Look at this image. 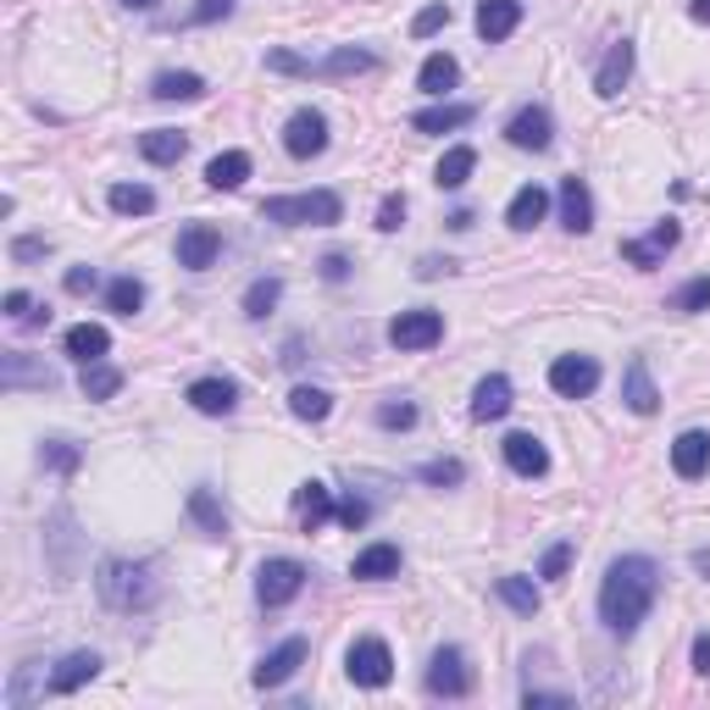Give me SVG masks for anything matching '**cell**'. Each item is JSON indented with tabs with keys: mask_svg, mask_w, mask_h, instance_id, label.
Wrapping results in <instances>:
<instances>
[{
	"mask_svg": "<svg viewBox=\"0 0 710 710\" xmlns=\"http://www.w3.org/2000/svg\"><path fill=\"white\" fill-rule=\"evenodd\" d=\"M184 400H190L201 416H233V411H239V383H233V378H195Z\"/></svg>",
	"mask_w": 710,
	"mask_h": 710,
	"instance_id": "obj_19",
	"label": "cell"
},
{
	"mask_svg": "<svg viewBox=\"0 0 710 710\" xmlns=\"http://www.w3.org/2000/svg\"><path fill=\"white\" fill-rule=\"evenodd\" d=\"M266 222H284V228H333L344 222V201L333 190H306V195H273L261 206Z\"/></svg>",
	"mask_w": 710,
	"mask_h": 710,
	"instance_id": "obj_3",
	"label": "cell"
},
{
	"mask_svg": "<svg viewBox=\"0 0 710 710\" xmlns=\"http://www.w3.org/2000/svg\"><path fill=\"white\" fill-rule=\"evenodd\" d=\"M289 411H295L300 422H328V411H333V394H328V389H311V383H300V389L289 394Z\"/></svg>",
	"mask_w": 710,
	"mask_h": 710,
	"instance_id": "obj_39",
	"label": "cell"
},
{
	"mask_svg": "<svg viewBox=\"0 0 710 710\" xmlns=\"http://www.w3.org/2000/svg\"><path fill=\"white\" fill-rule=\"evenodd\" d=\"M400 222H405V195H383V206H378V228L394 233Z\"/></svg>",
	"mask_w": 710,
	"mask_h": 710,
	"instance_id": "obj_49",
	"label": "cell"
},
{
	"mask_svg": "<svg viewBox=\"0 0 710 710\" xmlns=\"http://www.w3.org/2000/svg\"><path fill=\"white\" fill-rule=\"evenodd\" d=\"M472 172H478V150L472 145H450V150H444V161H438V172H433V184L438 190H461Z\"/></svg>",
	"mask_w": 710,
	"mask_h": 710,
	"instance_id": "obj_30",
	"label": "cell"
},
{
	"mask_svg": "<svg viewBox=\"0 0 710 710\" xmlns=\"http://www.w3.org/2000/svg\"><path fill=\"white\" fill-rule=\"evenodd\" d=\"M350 577H362V583H383V577H400V545H367L362 556L350 561Z\"/></svg>",
	"mask_w": 710,
	"mask_h": 710,
	"instance_id": "obj_24",
	"label": "cell"
},
{
	"mask_svg": "<svg viewBox=\"0 0 710 710\" xmlns=\"http://www.w3.org/2000/svg\"><path fill=\"white\" fill-rule=\"evenodd\" d=\"M322 278H328V284H344V278H350V261H344V255H322Z\"/></svg>",
	"mask_w": 710,
	"mask_h": 710,
	"instance_id": "obj_54",
	"label": "cell"
},
{
	"mask_svg": "<svg viewBox=\"0 0 710 710\" xmlns=\"http://www.w3.org/2000/svg\"><path fill=\"white\" fill-rule=\"evenodd\" d=\"M522 705H572V694H532V688H527Z\"/></svg>",
	"mask_w": 710,
	"mask_h": 710,
	"instance_id": "obj_57",
	"label": "cell"
},
{
	"mask_svg": "<svg viewBox=\"0 0 710 710\" xmlns=\"http://www.w3.org/2000/svg\"><path fill=\"white\" fill-rule=\"evenodd\" d=\"M545 211H550V195H545L539 184H522V190L511 195V206H505V222H511L516 233H527V228L545 222Z\"/></svg>",
	"mask_w": 710,
	"mask_h": 710,
	"instance_id": "obj_25",
	"label": "cell"
},
{
	"mask_svg": "<svg viewBox=\"0 0 710 710\" xmlns=\"http://www.w3.org/2000/svg\"><path fill=\"white\" fill-rule=\"evenodd\" d=\"M184 150H190V134H178V128H150V134H139V156H145L150 167L184 161Z\"/></svg>",
	"mask_w": 710,
	"mask_h": 710,
	"instance_id": "obj_26",
	"label": "cell"
},
{
	"mask_svg": "<svg viewBox=\"0 0 710 710\" xmlns=\"http://www.w3.org/2000/svg\"><path fill=\"white\" fill-rule=\"evenodd\" d=\"M300 588H306V566H300V561H289V556L266 561V566L255 572V599H261L266 610H284Z\"/></svg>",
	"mask_w": 710,
	"mask_h": 710,
	"instance_id": "obj_7",
	"label": "cell"
},
{
	"mask_svg": "<svg viewBox=\"0 0 710 710\" xmlns=\"http://www.w3.org/2000/svg\"><path fill=\"white\" fill-rule=\"evenodd\" d=\"M78 383H83V394H89V400H112V394L123 389V373H117L112 362H89Z\"/></svg>",
	"mask_w": 710,
	"mask_h": 710,
	"instance_id": "obj_37",
	"label": "cell"
},
{
	"mask_svg": "<svg viewBox=\"0 0 710 710\" xmlns=\"http://www.w3.org/2000/svg\"><path fill=\"white\" fill-rule=\"evenodd\" d=\"M244 178H250V156L244 150H222V156L206 161V184L211 190H239Z\"/></svg>",
	"mask_w": 710,
	"mask_h": 710,
	"instance_id": "obj_34",
	"label": "cell"
},
{
	"mask_svg": "<svg viewBox=\"0 0 710 710\" xmlns=\"http://www.w3.org/2000/svg\"><path fill=\"white\" fill-rule=\"evenodd\" d=\"M266 67H273V72H300V78H350V72H373L378 56L373 50H355V45H339L322 61H306L295 50H273V56H266Z\"/></svg>",
	"mask_w": 710,
	"mask_h": 710,
	"instance_id": "obj_4",
	"label": "cell"
},
{
	"mask_svg": "<svg viewBox=\"0 0 710 710\" xmlns=\"http://www.w3.org/2000/svg\"><path fill=\"white\" fill-rule=\"evenodd\" d=\"M416 416H422V411H416L411 400H383V405H378V427H389V433H411Z\"/></svg>",
	"mask_w": 710,
	"mask_h": 710,
	"instance_id": "obj_44",
	"label": "cell"
},
{
	"mask_svg": "<svg viewBox=\"0 0 710 710\" xmlns=\"http://www.w3.org/2000/svg\"><path fill=\"white\" fill-rule=\"evenodd\" d=\"M621 400H628L633 416H655V411H661V389H655V378H650L644 355H633V362L621 367Z\"/></svg>",
	"mask_w": 710,
	"mask_h": 710,
	"instance_id": "obj_15",
	"label": "cell"
},
{
	"mask_svg": "<svg viewBox=\"0 0 710 710\" xmlns=\"http://www.w3.org/2000/svg\"><path fill=\"white\" fill-rule=\"evenodd\" d=\"M7 317H12V322H28V317H34V300H28L23 289H12V295H7Z\"/></svg>",
	"mask_w": 710,
	"mask_h": 710,
	"instance_id": "obj_53",
	"label": "cell"
},
{
	"mask_svg": "<svg viewBox=\"0 0 710 710\" xmlns=\"http://www.w3.org/2000/svg\"><path fill=\"white\" fill-rule=\"evenodd\" d=\"M95 284H101V278H95V266H72V273H67V295H89Z\"/></svg>",
	"mask_w": 710,
	"mask_h": 710,
	"instance_id": "obj_52",
	"label": "cell"
},
{
	"mask_svg": "<svg viewBox=\"0 0 710 710\" xmlns=\"http://www.w3.org/2000/svg\"><path fill=\"white\" fill-rule=\"evenodd\" d=\"M78 461H83V450L72 438H45L39 444V467L45 472H78Z\"/></svg>",
	"mask_w": 710,
	"mask_h": 710,
	"instance_id": "obj_40",
	"label": "cell"
},
{
	"mask_svg": "<svg viewBox=\"0 0 710 710\" xmlns=\"http://www.w3.org/2000/svg\"><path fill=\"white\" fill-rule=\"evenodd\" d=\"M300 666H306V639H284L278 650L261 655V666L250 672V683H255V688H284Z\"/></svg>",
	"mask_w": 710,
	"mask_h": 710,
	"instance_id": "obj_14",
	"label": "cell"
},
{
	"mask_svg": "<svg viewBox=\"0 0 710 710\" xmlns=\"http://www.w3.org/2000/svg\"><path fill=\"white\" fill-rule=\"evenodd\" d=\"M190 522L206 532V539H222L228 532V511H222V500L201 483V489H190Z\"/></svg>",
	"mask_w": 710,
	"mask_h": 710,
	"instance_id": "obj_28",
	"label": "cell"
},
{
	"mask_svg": "<svg viewBox=\"0 0 710 710\" xmlns=\"http://www.w3.org/2000/svg\"><path fill=\"white\" fill-rule=\"evenodd\" d=\"M561 222L572 228V233H588L594 228V195H588V184L583 178H561Z\"/></svg>",
	"mask_w": 710,
	"mask_h": 710,
	"instance_id": "obj_23",
	"label": "cell"
},
{
	"mask_svg": "<svg viewBox=\"0 0 710 710\" xmlns=\"http://www.w3.org/2000/svg\"><path fill=\"white\" fill-rule=\"evenodd\" d=\"M222 255V233L211 222H190L178 228V266H190V273H206V266H217Z\"/></svg>",
	"mask_w": 710,
	"mask_h": 710,
	"instance_id": "obj_13",
	"label": "cell"
},
{
	"mask_svg": "<svg viewBox=\"0 0 710 710\" xmlns=\"http://www.w3.org/2000/svg\"><path fill=\"white\" fill-rule=\"evenodd\" d=\"M45 250H50V239H34V233H28V239H12V261H39Z\"/></svg>",
	"mask_w": 710,
	"mask_h": 710,
	"instance_id": "obj_51",
	"label": "cell"
},
{
	"mask_svg": "<svg viewBox=\"0 0 710 710\" xmlns=\"http://www.w3.org/2000/svg\"><path fill=\"white\" fill-rule=\"evenodd\" d=\"M278 300H284V278H255V284L244 289V317H250V322H261V317L273 311Z\"/></svg>",
	"mask_w": 710,
	"mask_h": 710,
	"instance_id": "obj_38",
	"label": "cell"
},
{
	"mask_svg": "<svg viewBox=\"0 0 710 710\" xmlns=\"http://www.w3.org/2000/svg\"><path fill=\"white\" fill-rule=\"evenodd\" d=\"M505 139H511L516 150H550V145H556V117H550V106H522V112H511V117H505Z\"/></svg>",
	"mask_w": 710,
	"mask_h": 710,
	"instance_id": "obj_11",
	"label": "cell"
},
{
	"mask_svg": "<svg viewBox=\"0 0 710 710\" xmlns=\"http://www.w3.org/2000/svg\"><path fill=\"white\" fill-rule=\"evenodd\" d=\"M233 12V0H201V7L190 12V28H206V23H222Z\"/></svg>",
	"mask_w": 710,
	"mask_h": 710,
	"instance_id": "obj_47",
	"label": "cell"
},
{
	"mask_svg": "<svg viewBox=\"0 0 710 710\" xmlns=\"http://www.w3.org/2000/svg\"><path fill=\"white\" fill-rule=\"evenodd\" d=\"M677 239H683V228L666 217V222H655L644 239H621V261H628V266H644V273H650V266H661V261L677 250Z\"/></svg>",
	"mask_w": 710,
	"mask_h": 710,
	"instance_id": "obj_12",
	"label": "cell"
},
{
	"mask_svg": "<svg viewBox=\"0 0 710 710\" xmlns=\"http://www.w3.org/2000/svg\"><path fill=\"white\" fill-rule=\"evenodd\" d=\"M688 18H694V23H710V0H688Z\"/></svg>",
	"mask_w": 710,
	"mask_h": 710,
	"instance_id": "obj_58",
	"label": "cell"
},
{
	"mask_svg": "<svg viewBox=\"0 0 710 710\" xmlns=\"http://www.w3.org/2000/svg\"><path fill=\"white\" fill-rule=\"evenodd\" d=\"M550 389L561 400H588L599 389V362L594 355H556L550 362Z\"/></svg>",
	"mask_w": 710,
	"mask_h": 710,
	"instance_id": "obj_8",
	"label": "cell"
},
{
	"mask_svg": "<svg viewBox=\"0 0 710 710\" xmlns=\"http://www.w3.org/2000/svg\"><path fill=\"white\" fill-rule=\"evenodd\" d=\"M23 383H39V389H50L56 378H50V373H34V367H28V355L18 350V355H7V389H23Z\"/></svg>",
	"mask_w": 710,
	"mask_h": 710,
	"instance_id": "obj_45",
	"label": "cell"
},
{
	"mask_svg": "<svg viewBox=\"0 0 710 710\" xmlns=\"http://www.w3.org/2000/svg\"><path fill=\"white\" fill-rule=\"evenodd\" d=\"M694 572H699V577H710V550H694Z\"/></svg>",
	"mask_w": 710,
	"mask_h": 710,
	"instance_id": "obj_59",
	"label": "cell"
},
{
	"mask_svg": "<svg viewBox=\"0 0 710 710\" xmlns=\"http://www.w3.org/2000/svg\"><path fill=\"white\" fill-rule=\"evenodd\" d=\"M478 112L467 106V101H456V106H427V112H416L411 117V128L416 134H456V128H467Z\"/></svg>",
	"mask_w": 710,
	"mask_h": 710,
	"instance_id": "obj_29",
	"label": "cell"
},
{
	"mask_svg": "<svg viewBox=\"0 0 710 710\" xmlns=\"http://www.w3.org/2000/svg\"><path fill=\"white\" fill-rule=\"evenodd\" d=\"M367 516H373V505H367L362 494H350V500L339 505V522H344V527H367Z\"/></svg>",
	"mask_w": 710,
	"mask_h": 710,
	"instance_id": "obj_50",
	"label": "cell"
},
{
	"mask_svg": "<svg viewBox=\"0 0 710 710\" xmlns=\"http://www.w3.org/2000/svg\"><path fill=\"white\" fill-rule=\"evenodd\" d=\"M427 694L433 699H467L472 694V666H467L461 644L433 650V661H427Z\"/></svg>",
	"mask_w": 710,
	"mask_h": 710,
	"instance_id": "obj_5",
	"label": "cell"
},
{
	"mask_svg": "<svg viewBox=\"0 0 710 710\" xmlns=\"http://www.w3.org/2000/svg\"><path fill=\"white\" fill-rule=\"evenodd\" d=\"M438 339H444V317L427 311V306L400 311V317L389 322V344H394V350H433Z\"/></svg>",
	"mask_w": 710,
	"mask_h": 710,
	"instance_id": "obj_10",
	"label": "cell"
},
{
	"mask_svg": "<svg viewBox=\"0 0 710 710\" xmlns=\"http://www.w3.org/2000/svg\"><path fill=\"white\" fill-rule=\"evenodd\" d=\"M123 7H128V12H150V7H156V0H123Z\"/></svg>",
	"mask_w": 710,
	"mask_h": 710,
	"instance_id": "obj_60",
	"label": "cell"
},
{
	"mask_svg": "<svg viewBox=\"0 0 710 710\" xmlns=\"http://www.w3.org/2000/svg\"><path fill=\"white\" fill-rule=\"evenodd\" d=\"M139 306H145V284H139L134 273H123V278H112V284H106V311L134 317Z\"/></svg>",
	"mask_w": 710,
	"mask_h": 710,
	"instance_id": "obj_36",
	"label": "cell"
},
{
	"mask_svg": "<svg viewBox=\"0 0 710 710\" xmlns=\"http://www.w3.org/2000/svg\"><path fill=\"white\" fill-rule=\"evenodd\" d=\"M516 28H522V0H478V34L489 45L511 39Z\"/></svg>",
	"mask_w": 710,
	"mask_h": 710,
	"instance_id": "obj_22",
	"label": "cell"
},
{
	"mask_svg": "<svg viewBox=\"0 0 710 710\" xmlns=\"http://www.w3.org/2000/svg\"><path fill=\"white\" fill-rule=\"evenodd\" d=\"M511 411V378L505 373H489L478 389H472V416L478 422H500Z\"/></svg>",
	"mask_w": 710,
	"mask_h": 710,
	"instance_id": "obj_27",
	"label": "cell"
},
{
	"mask_svg": "<svg viewBox=\"0 0 710 710\" xmlns=\"http://www.w3.org/2000/svg\"><path fill=\"white\" fill-rule=\"evenodd\" d=\"M106 206H112L117 217H150V211H156V190H150V184H112V190H106Z\"/></svg>",
	"mask_w": 710,
	"mask_h": 710,
	"instance_id": "obj_35",
	"label": "cell"
},
{
	"mask_svg": "<svg viewBox=\"0 0 710 710\" xmlns=\"http://www.w3.org/2000/svg\"><path fill=\"white\" fill-rule=\"evenodd\" d=\"M438 273H450V261H438V255L416 261V278H438Z\"/></svg>",
	"mask_w": 710,
	"mask_h": 710,
	"instance_id": "obj_56",
	"label": "cell"
},
{
	"mask_svg": "<svg viewBox=\"0 0 710 710\" xmlns=\"http://www.w3.org/2000/svg\"><path fill=\"white\" fill-rule=\"evenodd\" d=\"M438 28H450V7H444V0H433V7H422V12H416L411 34H416V39H427V34H438Z\"/></svg>",
	"mask_w": 710,
	"mask_h": 710,
	"instance_id": "obj_46",
	"label": "cell"
},
{
	"mask_svg": "<svg viewBox=\"0 0 710 710\" xmlns=\"http://www.w3.org/2000/svg\"><path fill=\"white\" fill-rule=\"evenodd\" d=\"M500 450H505V467L516 478H545L550 472V450H545V438H532V433H511Z\"/></svg>",
	"mask_w": 710,
	"mask_h": 710,
	"instance_id": "obj_18",
	"label": "cell"
},
{
	"mask_svg": "<svg viewBox=\"0 0 710 710\" xmlns=\"http://www.w3.org/2000/svg\"><path fill=\"white\" fill-rule=\"evenodd\" d=\"M295 511H300V527L317 532V527L333 516V494H328V483H300V489H295Z\"/></svg>",
	"mask_w": 710,
	"mask_h": 710,
	"instance_id": "obj_33",
	"label": "cell"
},
{
	"mask_svg": "<svg viewBox=\"0 0 710 710\" xmlns=\"http://www.w3.org/2000/svg\"><path fill=\"white\" fill-rule=\"evenodd\" d=\"M456 78H461L456 56H450V50H433V56L422 61V72H416V89H427V95H450Z\"/></svg>",
	"mask_w": 710,
	"mask_h": 710,
	"instance_id": "obj_31",
	"label": "cell"
},
{
	"mask_svg": "<svg viewBox=\"0 0 710 710\" xmlns=\"http://www.w3.org/2000/svg\"><path fill=\"white\" fill-rule=\"evenodd\" d=\"M344 672H350L355 688H383V683L394 677V655H389V644H383L378 633H367V639H355V644H350Z\"/></svg>",
	"mask_w": 710,
	"mask_h": 710,
	"instance_id": "obj_6",
	"label": "cell"
},
{
	"mask_svg": "<svg viewBox=\"0 0 710 710\" xmlns=\"http://www.w3.org/2000/svg\"><path fill=\"white\" fill-rule=\"evenodd\" d=\"M566 566H572V545H550V550H545L539 577H550V583H556V577H566Z\"/></svg>",
	"mask_w": 710,
	"mask_h": 710,
	"instance_id": "obj_48",
	"label": "cell"
},
{
	"mask_svg": "<svg viewBox=\"0 0 710 710\" xmlns=\"http://www.w3.org/2000/svg\"><path fill=\"white\" fill-rule=\"evenodd\" d=\"M494 594H500L516 616H532V610H539V588H532L527 577H500V583H494Z\"/></svg>",
	"mask_w": 710,
	"mask_h": 710,
	"instance_id": "obj_41",
	"label": "cell"
},
{
	"mask_svg": "<svg viewBox=\"0 0 710 710\" xmlns=\"http://www.w3.org/2000/svg\"><path fill=\"white\" fill-rule=\"evenodd\" d=\"M61 350L72 355L78 367H89V362H106L112 333H106L101 322H78V328H67V333H61Z\"/></svg>",
	"mask_w": 710,
	"mask_h": 710,
	"instance_id": "obj_21",
	"label": "cell"
},
{
	"mask_svg": "<svg viewBox=\"0 0 710 710\" xmlns=\"http://www.w3.org/2000/svg\"><path fill=\"white\" fill-rule=\"evenodd\" d=\"M694 672H699V677H710V633H699V639H694Z\"/></svg>",
	"mask_w": 710,
	"mask_h": 710,
	"instance_id": "obj_55",
	"label": "cell"
},
{
	"mask_svg": "<svg viewBox=\"0 0 710 710\" xmlns=\"http://www.w3.org/2000/svg\"><path fill=\"white\" fill-rule=\"evenodd\" d=\"M655 594H661V566L650 556H621L599 583V621L616 639H633L644 616L655 610Z\"/></svg>",
	"mask_w": 710,
	"mask_h": 710,
	"instance_id": "obj_1",
	"label": "cell"
},
{
	"mask_svg": "<svg viewBox=\"0 0 710 710\" xmlns=\"http://www.w3.org/2000/svg\"><path fill=\"white\" fill-rule=\"evenodd\" d=\"M672 472H677L683 483H694V478L710 472V433H705V427H688V433L672 438Z\"/></svg>",
	"mask_w": 710,
	"mask_h": 710,
	"instance_id": "obj_16",
	"label": "cell"
},
{
	"mask_svg": "<svg viewBox=\"0 0 710 710\" xmlns=\"http://www.w3.org/2000/svg\"><path fill=\"white\" fill-rule=\"evenodd\" d=\"M101 677V655L95 650H72L56 661V672L45 677V694H78L83 683H95Z\"/></svg>",
	"mask_w": 710,
	"mask_h": 710,
	"instance_id": "obj_17",
	"label": "cell"
},
{
	"mask_svg": "<svg viewBox=\"0 0 710 710\" xmlns=\"http://www.w3.org/2000/svg\"><path fill=\"white\" fill-rule=\"evenodd\" d=\"M95 588H101V599H106L112 610H150V605H156V594H161L156 566H150V561H123V556L101 561Z\"/></svg>",
	"mask_w": 710,
	"mask_h": 710,
	"instance_id": "obj_2",
	"label": "cell"
},
{
	"mask_svg": "<svg viewBox=\"0 0 710 710\" xmlns=\"http://www.w3.org/2000/svg\"><path fill=\"white\" fill-rule=\"evenodd\" d=\"M672 311H683V317H694V311H710V273L705 278H688L672 300H666Z\"/></svg>",
	"mask_w": 710,
	"mask_h": 710,
	"instance_id": "obj_43",
	"label": "cell"
},
{
	"mask_svg": "<svg viewBox=\"0 0 710 710\" xmlns=\"http://www.w3.org/2000/svg\"><path fill=\"white\" fill-rule=\"evenodd\" d=\"M416 478H422V483H433V489H461V483H467V467H461L456 456H438V461L416 467Z\"/></svg>",
	"mask_w": 710,
	"mask_h": 710,
	"instance_id": "obj_42",
	"label": "cell"
},
{
	"mask_svg": "<svg viewBox=\"0 0 710 710\" xmlns=\"http://www.w3.org/2000/svg\"><path fill=\"white\" fill-rule=\"evenodd\" d=\"M150 95L156 101H201L206 95V78L201 72H156L150 78Z\"/></svg>",
	"mask_w": 710,
	"mask_h": 710,
	"instance_id": "obj_32",
	"label": "cell"
},
{
	"mask_svg": "<svg viewBox=\"0 0 710 710\" xmlns=\"http://www.w3.org/2000/svg\"><path fill=\"white\" fill-rule=\"evenodd\" d=\"M284 150H289L295 161H311V156H322V150H328V117H322L317 106H300V112H289V123H284Z\"/></svg>",
	"mask_w": 710,
	"mask_h": 710,
	"instance_id": "obj_9",
	"label": "cell"
},
{
	"mask_svg": "<svg viewBox=\"0 0 710 710\" xmlns=\"http://www.w3.org/2000/svg\"><path fill=\"white\" fill-rule=\"evenodd\" d=\"M628 78H633V39H616L610 50H605V61H599V72H594V95H605V101H616L621 89H628Z\"/></svg>",
	"mask_w": 710,
	"mask_h": 710,
	"instance_id": "obj_20",
	"label": "cell"
}]
</instances>
